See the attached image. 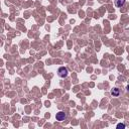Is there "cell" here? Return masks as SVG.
<instances>
[{
	"label": "cell",
	"mask_w": 129,
	"mask_h": 129,
	"mask_svg": "<svg viewBox=\"0 0 129 129\" xmlns=\"http://www.w3.org/2000/svg\"><path fill=\"white\" fill-rule=\"evenodd\" d=\"M117 128H118V129H120V128L124 129V128H125V125H124L123 123H120V124H118V125H117Z\"/></svg>",
	"instance_id": "5b68a950"
},
{
	"label": "cell",
	"mask_w": 129,
	"mask_h": 129,
	"mask_svg": "<svg viewBox=\"0 0 129 129\" xmlns=\"http://www.w3.org/2000/svg\"><path fill=\"white\" fill-rule=\"evenodd\" d=\"M68 73H69L68 69L64 68V67H60V68L58 69V75L60 78H66V77L68 76Z\"/></svg>",
	"instance_id": "6da1fadb"
},
{
	"label": "cell",
	"mask_w": 129,
	"mask_h": 129,
	"mask_svg": "<svg viewBox=\"0 0 129 129\" xmlns=\"http://www.w3.org/2000/svg\"><path fill=\"white\" fill-rule=\"evenodd\" d=\"M119 94H120V90H119L118 88H113V89L111 90V95H112L113 97H118Z\"/></svg>",
	"instance_id": "3957f363"
},
{
	"label": "cell",
	"mask_w": 129,
	"mask_h": 129,
	"mask_svg": "<svg viewBox=\"0 0 129 129\" xmlns=\"http://www.w3.org/2000/svg\"><path fill=\"white\" fill-rule=\"evenodd\" d=\"M126 89H127V91H128V92H129V85H128V86H127V87H126Z\"/></svg>",
	"instance_id": "8992f818"
},
{
	"label": "cell",
	"mask_w": 129,
	"mask_h": 129,
	"mask_svg": "<svg viewBox=\"0 0 129 129\" xmlns=\"http://www.w3.org/2000/svg\"><path fill=\"white\" fill-rule=\"evenodd\" d=\"M66 117H67L66 113L62 112V111L58 112V113H56V120H58V121H62V120L66 119Z\"/></svg>",
	"instance_id": "7a4b0ae2"
},
{
	"label": "cell",
	"mask_w": 129,
	"mask_h": 129,
	"mask_svg": "<svg viewBox=\"0 0 129 129\" xmlns=\"http://www.w3.org/2000/svg\"><path fill=\"white\" fill-rule=\"evenodd\" d=\"M126 0H115V5L116 7H122L125 4Z\"/></svg>",
	"instance_id": "277c9868"
}]
</instances>
